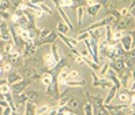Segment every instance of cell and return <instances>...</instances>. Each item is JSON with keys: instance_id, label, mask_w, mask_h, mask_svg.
Instances as JSON below:
<instances>
[{"instance_id": "27", "label": "cell", "mask_w": 135, "mask_h": 115, "mask_svg": "<svg viewBox=\"0 0 135 115\" xmlns=\"http://www.w3.org/2000/svg\"><path fill=\"white\" fill-rule=\"evenodd\" d=\"M128 99H130V97H128V95H127V93H120V95H119V100H120V101H123V103H126Z\"/></svg>"}, {"instance_id": "3", "label": "cell", "mask_w": 135, "mask_h": 115, "mask_svg": "<svg viewBox=\"0 0 135 115\" xmlns=\"http://www.w3.org/2000/svg\"><path fill=\"white\" fill-rule=\"evenodd\" d=\"M67 73H68V69H64L60 73V78H59V84L60 85H67Z\"/></svg>"}, {"instance_id": "42", "label": "cell", "mask_w": 135, "mask_h": 115, "mask_svg": "<svg viewBox=\"0 0 135 115\" xmlns=\"http://www.w3.org/2000/svg\"><path fill=\"white\" fill-rule=\"evenodd\" d=\"M94 3H96V0H89V2H87V4H89V6H93Z\"/></svg>"}, {"instance_id": "39", "label": "cell", "mask_w": 135, "mask_h": 115, "mask_svg": "<svg viewBox=\"0 0 135 115\" xmlns=\"http://www.w3.org/2000/svg\"><path fill=\"white\" fill-rule=\"evenodd\" d=\"M66 103H68V99H61V100L59 101V104H60V106H64Z\"/></svg>"}, {"instance_id": "10", "label": "cell", "mask_w": 135, "mask_h": 115, "mask_svg": "<svg viewBox=\"0 0 135 115\" xmlns=\"http://www.w3.org/2000/svg\"><path fill=\"white\" fill-rule=\"evenodd\" d=\"M110 66L115 67V69H118V70H123V67H124V63H123L121 60H116V62L110 63Z\"/></svg>"}, {"instance_id": "25", "label": "cell", "mask_w": 135, "mask_h": 115, "mask_svg": "<svg viewBox=\"0 0 135 115\" xmlns=\"http://www.w3.org/2000/svg\"><path fill=\"white\" fill-rule=\"evenodd\" d=\"M8 92H10V86L8 85H2V86H0V93L5 95V93H8Z\"/></svg>"}, {"instance_id": "47", "label": "cell", "mask_w": 135, "mask_h": 115, "mask_svg": "<svg viewBox=\"0 0 135 115\" xmlns=\"http://www.w3.org/2000/svg\"><path fill=\"white\" fill-rule=\"evenodd\" d=\"M2 112H3V111H2V108H0V114H2Z\"/></svg>"}, {"instance_id": "14", "label": "cell", "mask_w": 135, "mask_h": 115, "mask_svg": "<svg viewBox=\"0 0 135 115\" xmlns=\"http://www.w3.org/2000/svg\"><path fill=\"white\" fill-rule=\"evenodd\" d=\"M56 39V34H53V33H49L48 34V37L45 39H42V43H52V41Z\"/></svg>"}, {"instance_id": "12", "label": "cell", "mask_w": 135, "mask_h": 115, "mask_svg": "<svg viewBox=\"0 0 135 115\" xmlns=\"http://www.w3.org/2000/svg\"><path fill=\"white\" fill-rule=\"evenodd\" d=\"M116 88H118V86H112V89H110V92L108 93V96H107V99H105V103H109L110 100H112V97H113V96H115V92H116Z\"/></svg>"}, {"instance_id": "11", "label": "cell", "mask_w": 135, "mask_h": 115, "mask_svg": "<svg viewBox=\"0 0 135 115\" xmlns=\"http://www.w3.org/2000/svg\"><path fill=\"white\" fill-rule=\"evenodd\" d=\"M51 82H52V75L51 74H45L44 78H42V84H44L45 86H49V85H51Z\"/></svg>"}, {"instance_id": "45", "label": "cell", "mask_w": 135, "mask_h": 115, "mask_svg": "<svg viewBox=\"0 0 135 115\" xmlns=\"http://www.w3.org/2000/svg\"><path fill=\"white\" fill-rule=\"evenodd\" d=\"M0 51H3V44H2V41H0Z\"/></svg>"}, {"instance_id": "43", "label": "cell", "mask_w": 135, "mask_h": 115, "mask_svg": "<svg viewBox=\"0 0 135 115\" xmlns=\"http://www.w3.org/2000/svg\"><path fill=\"white\" fill-rule=\"evenodd\" d=\"M11 3H12V4H14V6H16L18 3H19V0H11Z\"/></svg>"}, {"instance_id": "30", "label": "cell", "mask_w": 135, "mask_h": 115, "mask_svg": "<svg viewBox=\"0 0 135 115\" xmlns=\"http://www.w3.org/2000/svg\"><path fill=\"white\" fill-rule=\"evenodd\" d=\"M128 23H130V19H124V21H121L119 23V29H123V28H126Z\"/></svg>"}, {"instance_id": "46", "label": "cell", "mask_w": 135, "mask_h": 115, "mask_svg": "<svg viewBox=\"0 0 135 115\" xmlns=\"http://www.w3.org/2000/svg\"><path fill=\"white\" fill-rule=\"evenodd\" d=\"M2 59H3V56H2V55H0V60H2Z\"/></svg>"}, {"instance_id": "23", "label": "cell", "mask_w": 135, "mask_h": 115, "mask_svg": "<svg viewBox=\"0 0 135 115\" xmlns=\"http://www.w3.org/2000/svg\"><path fill=\"white\" fill-rule=\"evenodd\" d=\"M72 0H61V3H60V6L61 7H70V6H72Z\"/></svg>"}, {"instance_id": "16", "label": "cell", "mask_w": 135, "mask_h": 115, "mask_svg": "<svg viewBox=\"0 0 135 115\" xmlns=\"http://www.w3.org/2000/svg\"><path fill=\"white\" fill-rule=\"evenodd\" d=\"M18 58H19V52H18V51H12V52H10V60H11V62H15Z\"/></svg>"}, {"instance_id": "34", "label": "cell", "mask_w": 135, "mask_h": 115, "mask_svg": "<svg viewBox=\"0 0 135 115\" xmlns=\"http://www.w3.org/2000/svg\"><path fill=\"white\" fill-rule=\"evenodd\" d=\"M85 114H91V106L90 104L85 106Z\"/></svg>"}, {"instance_id": "48", "label": "cell", "mask_w": 135, "mask_h": 115, "mask_svg": "<svg viewBox=\"0 0 135 115\" xmlns=\"http://www.w3.org/2000/svg\"><path fill=\"white\" fill-rule=\"evenodd\" d=\"M0 73H2V67H0Z\"/></svg>"}, {"instance_id": "2", "label": "cell", "mask_w": 135, "mask_h": 115, "mask_svg": "<svg viewBox=\"0 0 135 115\" xmlns=\"http://www.w3.org/2000/svg\"><path fill=\"white\" fill-rule=\"evenodd\" d=\"M45 66L48 69H55V66H56V59L52 53H46L45 55Z\"/></svg>"}, {"instance_id": "28", "label": "cell", "mask_w": 135, "mask_h": 115, "mask_svg": "<svg viewBox=\"0 0 135 115\" xmlns=\"http://www.w3.org/2000/svg\"><path fill=\"white\" fill-rule=\"evenodd\" d=\"M40 10H44V11H46L48 14H52V11H51V8H49L48 6H45L44 3H40Z\"/></svg>"}, {"instance_id": "9", "label": "cell", "mask_w": 135, "mask_h": 115, "mask_svg": "<svg viewBox=\"0 0 135 115\" xmlns=\"http://www.w3.org/2000/svg\"><path fill=\"white\" fill-rule=\"evenodd\" d=\"M123 40V47H124V50H130L131 47V39L130 37H121Z\"/></svg>"}, {"instance_id": "13", "label": "cell", "mask_w": 135, "mask_h": 115, "mask_svg": "<svg viewBox=\"0 0 135 115\" xmlns=\"http://www.w3.org/2000/svg\"><path fill=\"white\" fill-rule=\"evenodd\" d=\"M98 8H100V4H94V6H91V7L87 10V13H89L90 15H96L97 11H98Z\"/></svg>"}, {"instance_id": "24", "label": "cell", "mask_w": 135, "mask_h": 115, "mask_svg": "<svg viewBox=\"0 0 135 115\" xmlns=\"http://www.w3.org/2000/svg\"><path fill=\"white\" fill-rule=\"evenodd\" d=\"M82 15H83V8L79 7L78 8V23H79V25L82 23Z\"/></svg>"}, {"instance_id": "20", "label": "cell", "mask_w": 135, "mask_h": 115, "mask_svg": "<svg viewBox=\"0 0 135 115\" xmlns=\"http://www.w3.org/2000/svg\"><path fill=\"white\" fill-rule=\"evenodd\" d=\"M79 77V73L78 71H71L68 75H67V81L68 80H75V78H78Z\"/></svg>"}, {"instance_id": "41", "label": "cell", "mask_w": 135, "mask_h": 115, "mask_svg": "<svg viewBox=\"0 0 135 115\" xmlns=\"http://www.w3.org/2000/svg\"><path fill=\"white\" fill-rule=\"evenodd\" d=\"M11 48H12V47H11V44H8L7 47H5V52L10 53V52H11Z\"/></svg>"}, {"instance_id": "37", "label": "cell", "mask_w": 135, "mask_h": 115, "mask_svg": "<svg viewBox=\"0 0 135 115\" xmlns=\"http://www.w3.org/2000/svg\"><path fill=\"white\" fill-rule=\"evenodd\" d=\"M19 15H12V22H15V23H18V21H19Z\"/></svg>"}, {"instance_id": "7", "label": "cell", "mask_w": 135, "mask_h": 115, "mask_svg": "<svg viewBox=\"0 0 135 115\" xmlns=\"http://www.w3.org/2000/svg\"><path fill=\"white\" fill-rule=\"evenodd\" d=\"M23 75H25V77H30V78H34V80H37V78L40 77V74H37V73H34V70H30V69L25 70V71H23Z\"/></svg>"}, {"instance_id": "5", "label": "cell", "mask_w": 135, "mask_h": 115, "mask_svg": "<svg viewBox=\"0 0 135 115\" xmlns=\"http://www.w3.org/2000/svg\"><path fill=\"white\" fill-rule=\"evenodd\" d=\"M19 36H21V39L25 40V41H29V39H30L29 30L25 29V28H21V29H19Z\"/></svg>"}, {"instance_id": "6", "label": "cell", "mask_w": 135, "mask_h": 115, "mask_svg": "<svg viewBox=\"0 0 135 115\" xmlns=\"http://www.w3.org/2000/svg\"><path fill=\"white\" fill-rule=\"evenodd\" d=\"M26 85H27V81H23V82H21V84H18V85H15L14 88H12V90H14L15 93H21Z\"/></svg>"}, {"instance_id": "44", "label": "cell", "mask_w": 135, "mask_h": 115, "mask_svg": "<svg viewBox=\"0 0 135 115\" xmlns=\"http://www.w3.org/2000/svg\"><path fill=\"white\" fill-rule=\"evenodd\" d=\"M120 14H123V15H126V14H127V10H126V8H124V10H121V11H120Z\"/></svg>"}, {"instance_id": "17", "label": "cell", "mask_w": 135, "mask_h": 115, "mask_svg": "<svg viewBox=\"0 0 135 115\" xmlns=\"http://www.w3.org/2000/svg\"><path fill=\"white\" fill-rule=\"evenodd\" d=\"M127 78H128V73L124 70H120V81H123V84H124L127 81Z\"/></svg>"}, {"instance_id": "1", "label": "cell", "mask_w": 135, "mask_h": 115, "mask_svg": "<svg viewBox=\"0 0 135 115\" xmlns=\"http://www.w3.org/2000/svg\"><path fill=\"white\" fill-rule=\"evenodd\" d=\"M0 37L3 40H10V34H8V28L5 22H0Z\"/></svg>"}, {"instance_id": "33", "label": "cell", "mask_w": 135, "mask_h": 115, "mask_svg": "<svg viewBox=\"0 0 135 115\" xmlns=\"http://www.w3.org/2000/svg\"><path fill=\"white\" fill-rule=\"evenodd\" d=\"M26 114H34V111H33V106L32 104H30V103H29V104H27V111H26Z\"/></svg>"}, {"instance_id": "4", "label": "cell", "mask_w": 135, "mask_h": 115, "mask_svg": "<svg viewBox=\"0 0 135 115\" xmlns=\"http://www.w3.org/2000/svg\"><path fill=\"white\" fill-rule=\"evenodd\" d=\"M30 55H34V43H32V41H29L26 44V51H25V56Z\"/></svg>"}, {"instance_id": "38", "label": "cell", "mask_w": 135, "mask_h": 115, "mask_svg": "<svg viewBox=\"0 0 135 115\" xmlns=\"http://www.w3.org/2000/svg\"><path fill=\"white\" fill-rule=\"evenodd\" d=\"M25 100H26V96H18V101H19L21 104H22Z\"/></svg>"}, {"instance_id": "40", "label": "cell", "mask_w": 135, "mask_h": 115, "mask_svg": "<svg viewBox=\"0 0 135 115\" xmlns=\"http://www.w3.org/2000/svg\"><path fill=\"white\" fill-rule=\"evenodd\" d=\"M4 70H5V71H10V70H11V64H10V63L4 64Z\"/></svg>"}, {"instance_id": "31", "label": "cell", "mask_w": 135, "mask_h": 115, "mask_svg": "<svg viewBox=\"0 0 135 115\" xmlns=\"http://www.w3.org/2000/svg\"><path fill=\"white\" fill-rule=\"evenodd\" d=\"M5 100H7V103H8V104L12 107V110H16V108H15V106H14V103H12V100H11V97H10V96H5Z\"/></svg>"}, {"instance_id": "22", "label": "cell", "mask_w": 135, "mask_h": 115, "mask_svg": "<svg viewBox=\"0 0 135 115\" xmlns=\"http://www.w3.org/2000/svg\"><path fill=\"white\" fill-rule=\"evenodd\" d=\"M48 110H49L48 106H42L41 108H38V110L36 111V114H46V112H49Z\"/></svg>"}, {"instance_id": "32", "label": "cell", "mask_w": 135, "mask_h": 115, "mask_svg": "<svg viewBox=\"0 0 135 115\" xmlns=\"http://www.w3.org/2000/svg\"><path fill=\"white\" fill-rule=\"evenodd\" d=\"M123 37V34H121V32H116L115 34H113V40H120Z\"/></svg>"}, {"instance_id": "35", "label": "cell", "mask_w": 135, "mask_h": 115, "mask_svg": "<svg viewBox=\"0 0 135 115\" xmlns=\"http://www.w3.org/2000/svg\"><path fill=\"white\" fill-rule=\"evenodd\" d=\"M67 26H64V25H59V32H61V33H64V32H67Z\"/></svg>"}, {"instance_id": "15", "label": "cell", "mask_w": 135, "mask_h": 115, "mask_svg": "<svg viewBox=\"0 0 135 115\" xmlns=\"http://www.w3.org/2000/svg\"><path fill=\"white\" fill-rule=\"evenodd\" d=\"M19 75L18 74H15V73H11V74H8V82H15V81H18L19 80Z\"/></svg>"}, {"instance_id": "18", "label": "cell", "mask_w": 135, "mask_h": 115, "mask_svg": "<svg viewBox=\"0 0 135 115\" xmlns=\"http://www.w3.org/2000/svg\"><path fill=\"white\" fill-rule=\"evenodd\" d=\"M8 7H10L8 0H2V2H0V10H7Z\"/></svg>"}, {"instance_id": "36", "label": "cell", "mask_w": 135, "mask_h": 115, "mask_svg": "<svg viewBox=\"0 0 135 115\" xmlns=\"http://www.w3.org/2000/svg\"><path fill=\"white\" fill-rule=\"evenodd\" d=\"M87 36H89V33H83L78 37V40H85V39H87Z\"/></svg>"}, {"instance_id": "21", "label": "cell", "mask_w": 135, "mask_h": 115, "mask_svg": "<svg viewBox=\"0 0 135 115\" xmlns=\"http://www.w3.org/2000/svg\"><path fill=\"white\" fill-rule=\"evenodd\" d=\"M94 36H96V37H101V36H104V29L100 26V29H98V28H96L94 29Z\"/></svg>"}, {"instance_id": "29", "label": "cell", "mask_w": 135, "mask_h": 115, "mask_svg": "<svg viewBox=\"0 0 135 115\" xmlns=\"http://www.w3.org/2000/svg\"><path fill=\"white\" fill-rule=\"evenodd\" d=\"M85 62L87 63L89 66H91V67H93L94 70H98V69H100V66H97V63H93V62H90L89 59H85Z\"/></svg>"}, {"instance_id": "8", "label": "cell", "mask_w": 135, "mask_h": 115, "mask_svg": "<svg viewBox=\"0 0 135 115\" xmlns=\"http://www.w3.org/2000/svg\"><path fill=\"white\" fill-rule=\"evenodd\" d=\"M67 106L70 108H78L79 107V100L78 99H70L68 103H67Z\"/></svg>"}, {"instance_id": "26", "label": "cell", "mask_w": 135, "mask_h": 115, "mask_svg": "<svg viewBox=\"0 0 135 115\" xmlns=\"http://www.w3.org/2000/svg\"><path fill=\"white\" fill-rule=\"evenodd\" d=\"M49 33H51V30H49V29H44V30H41V32H40V37L41 39H45Z\"/></svg>"}, {"instance_id": "19", "label": "cell", "mask_w": 135, "mask_h": 115, "mask_svg": "<svg viewBox=\"0 0 135 115\" xmlns=\"http://www.w3.org/2000/svg\"><path fill=\"white\" fill-rule=\"evenodd\" d=\"M26 97H29L30 101H36L37 99H38V93H36V92H30Z\"/></svg>"}]
</instances>
